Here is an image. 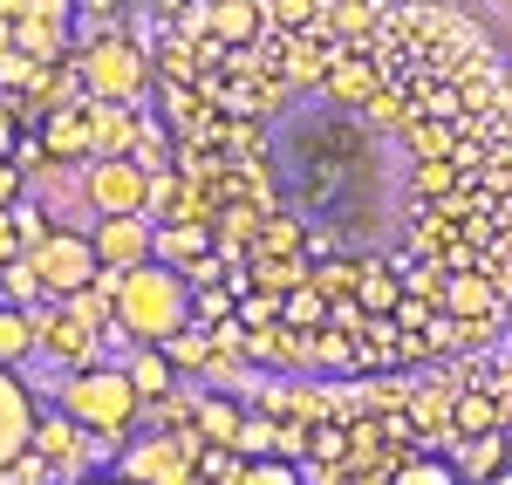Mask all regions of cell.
<instances>
[{"label": "cell", "mask_w": 512, "mask_h": 485, "mask_svg": "<svg viewBox=\"0 0 512 485\" xmlns=\"http://www.w3.org/2000/svg\"><path fill=\"white\" fill-rule=\"evenodd\" d=\"M117 315L137 342H164L192 322V281L164 260H144V267L117 274Z\"/></svg>", "instance_id": "cell-1"}, {"label": "cell", "mask_w": 512, "mask_h": 485, "mask_svg": "<svg viewBox=\"0 0 512 485\" xmlns=\"http://www.w3.org/2000/svg\"><path fill=\"white\" fill-rule=\"evenodd\" d=\"M62 410L76 417L82 431H110L117 438L123 424L137 417V390H130V376L123 369H76L69 383H62Z\"/></svg>", "instance_id": "cell-2"}, {"label": "cell", "mask_w": 512, "mask_h": 485, "mask_svg": "<svg viewBox=\"0 0 512 485\" xmlns=\"http://www.w3.org/2000/svg\"><path fill=\"white\" fill-rule=\"evenodd\" d=\"M28 267H35L41 294H55V301H76L82 287L103 274V267H96V246H89V233H69V226H55L48 240L28 246Z\"/></svg>", "instance_id": "cell-3"}, {"label": "cell", "mask_w": 512, "mask_h": 485, "mask_svg": "<svg viewBox=\"0 0 512 485\" xmlns=\"http://www.w3.org/2000/svg\"><path fill=\"white\" fill-rule=\"evenodd\" d=\"M82 89L96 96V103H137L144 89H151V55L144 48H130V41H96V48H82Z\"/></svg>", "instance_id": "cell-4"}, {"label": "cell", "mask_w": 512, "mask_h": 485, "mask_svg": "<svg viewBox=\"0 0 512 485\" xmlns=\"http://www.w3.org/2000/svg\"><path fill=\"white\" fill-rule=\"evenodd\" d=\"M144 192H151V178H144V164H130V158H89V171H82V205L96 219L144 212Z\"/></svg>", "instance_id": "cell-5"}, {"label": "cell", "mask_w": 512, "mask_h": 485, "mask_svg": "<svg viewBox=\"0 0 512 485\" xmlns=\"http://www.w3.org/2000/svg\"><path fill=\"white\" fill-rule=\"evenodd\" d=\"M151 212H117V219H89V246H96V267L103 274H130L151 260Z\"/></svg>", "instance_id": "cell-6"}, {"label": "cell", "mask_w": 512, "mask_h": 485, "mask_svg": "<svg viewBox=\"0 0 512 485\" xmlns=\"http://www.w3.org/2000/svg\"><path fill=\"white\" fill-rule=\"evenodd\" d=\"M28 445H35V397L21 390L14 369H0V472L21 465Z\"/></svg>", "instance_id": "cell-7"}, {"label": "cell", "mask_w": 512, "mask_h": 485, "mask_svg": "<svg viewBox=\"0 0 512 485\" xmlns=\"http://www.w3.org/2000/svg\"><path fill=\"white\" fill-rule=\"evenodd\" d=\"M267 28V0H205V35L219 48H253Z\"/></svg>", "instance_id": "cell-8"}, {"label": "cell", "mask_w": 512, "mask_h": 485, "mask_svg": "<svg viewBox=\"0 0 512 485\" xmlns=\"http://www.w3.org/2000/svg\"><path fill=\"white\" fill-rule=\"evenodd\" d=\"M451 445L458 438H478V431H506L512 424V404L499 397V390H478V383H465V390H451Z\"/></svg>", "instance_id": "cell-9"}, {"label": "cell", "mask_w": 512, "mask_h": 485, "mask_svg": "<svg viewBox=\"0 0 512 485\" xmlns=\"http://www.w3.org/2000/svg\"><path fill=\"white\" fill-rule=\"evenodd\" d=\"M390 485H465V472L451 458H437V451H403L390 465Z\"/></svg>", "instance_id": "cell-10"}, {"label": "cell", "mask_w": 512, "mask_h": 485, "mask_svg": "<svg viewBox=\"0 0 512 485\" xmlns=\"http://www.w3.org/2000/svg\"><path fill=\"white\" fill-rule=\"evenodd\" d=\"M35 349H41V322L28 308H7L0 301V369H14L21 356H35Z\"/></svg>", "instance_id": "cell-11"}, {"label": "cell", "mask_w": 512, "mask_h": 485, "mask_svg": "<svg viewBox=\"0 0 512 485\" xmlns=\"http://www.w3.org/2000/svg\"><path fill=\"white\" fill-rule=\"evenodd\" d=\"M123 376H130L137 404H144V397H164V390L178 383V376H171V356H164L158 342H137V356H130V369H123Z\"/></svg>", "instance_id": "cell-12"}, {"label": "cell", "mask_w": 512, "mask_h": 485, "mask_svg": "<svg viewBox=\"0 0 512 485\" xmlns=\"http://www.w3.org/2000/svg\"><path fill=\"white\" fill-rule=\"evenodd\" d=\"M233 431H239V404H226V397H198L192 438H205V445H233Z\"/></svg>", "instance_id": "cell-13"}, {"label": "cell", "mask_w": 512, "mask_h": 485, "mask_svg": "<svg viewBox=\"0 0 512 485\" xmlns=\"http://www.w3.org/2000/svg\"><path fill=\"white\" fill-rule=\"evenodd\" d=\"M233 485H308V479H301L294 458H246Z\"/></svg>", "instance_id": "cell-14"}, {"label": "cell", "mask_w": 512, "mask_h": 485, "mask_svg": "<svg viewBox=\"0 0 512 485\" xmlns=\"http://www.w3.org/2000/svg\"><path fill=\"white\" fill-rule=\"evenodd\" d=\"M0 294H7V308H28V301H41V281L28 260H7L0 267Z\"/></svg>", "instance_id": "cell-15"}, {"label": "cell", "mask_w": 512, "mask_h": 485, "mask_svg": "<svg viewBox=\"0 0 512 485\" xmlns=\"http://www.w3.org/2000/svg\"><path fill=\"white\" fill-rule=\"evenodd\" d=\"M7 260H21V233H14V212L0 205V267H7Z\"/></svg>", "instance_id": "cell-16"}, {"label": "cell", "mask_w": 512, "mask_h": 485, "mask_svg": "<svg viewBox=\"0 0 512 485\" xmlns=\"http://www.w3.org/2000/svg\"><path fill=\"white\" fill-rule=\"evenodd\" d=\"M14 192H21V171H14V164H0V205L14 199Z\"/></svg>", "instance_id": "cell-17"}, {"label": "cell", "mask_w": 512, "mask_h": 485, "mask_svg": "<svg viewBox=\"0 0 512 485\" xmlns=\"http://www.w3.org/2000/svg\"><path fill=\"white\" fill-rule=\"evenodd\" d=\"M7 158H14V123L0 117V164H7Z\"/></svg>", "instance_id": "cell-18"}, {"label": "cell", "mask_w": 512, "mask_h": 485, "mask_svg": "<svg viewBox=\"0 0 512 485\" xmlns=\"http://www.w3.org/2000/svg\"><path fill=\"white\" fill-rule=\"evenodd\" d=\"M21 7H35V0H0V21H14Z\"/></svg>", "instance_id": "cell-19"}, {"label": "cell", "mask_w": 512, "mask_h": 485, "mask_svg": "<svg viewBox=\"0 0 512 485\" xmlns=\"http://www.w3.org/2000/svg\"><path fill=\"white\" fill-rule=\"evenodd\" d=\"M7 41H14V28H7V21H0V48H7Z\"/></svg>", "instance_id": "cell-20"}, {"label": "cell", "mask_w": 512, "mask_h": 485, "mask_svg": "<svg viewBox=\"0 0 512 485\" xmlns=\"http://www.w3.org/2000/svg\"><path fill=\"white\" fill-rule=\"evenodd\" d=\"M506 404H512V363H506Z\"/></svg>", "instance_id": "cell-21"}, {"label": "cell", "mask_w": 512, "mask_h": 485, "mask_svg": "<svg viewBox=\"0 0 512 485\" xmlns=\"http://www.w3.org/2000/svg\"><path fill=\"white\" fill-rule=\"evenodd\" d=\"M82 485H123V479H82Z\"/></svg>", "instance_id": "cell-22"}]
</instances>
